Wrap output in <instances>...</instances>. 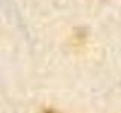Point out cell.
Here are the masks:
<instances>
[{
  "label": "cell",
  "instance_id": "obj_1",
  "mask_svg": "<svg viewBox=\"0 0 121 113\" xmlns=\"http://www.w3.org/2000/svg\"><path fill=\"white\" fill-rule=\"evenodd\" d=\"M45 113H56V112H53V110H48V112H45Z\"/></svg>",
  "mask_w": 121,
  "mask_h": 113
}]
</instances>
